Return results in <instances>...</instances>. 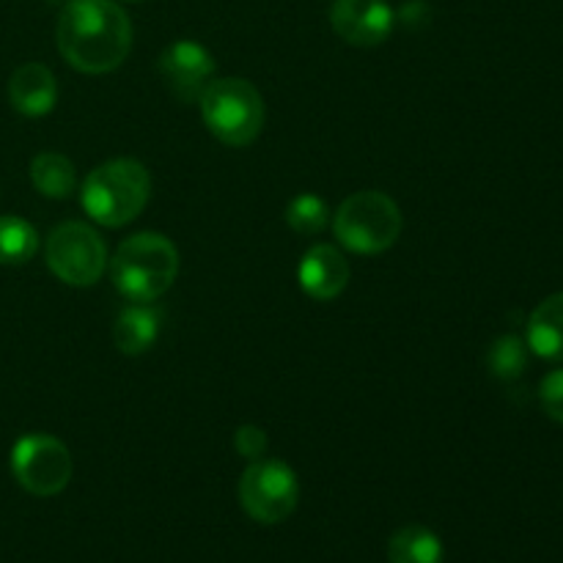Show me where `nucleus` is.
Here are the masks:
<instances>
[{
  "instance_id": "obj_1",
  "label": "nucleus",
  "mask_w": 563,
  "mask_h": 563,
  "mask_svg": "<svg viewBox=\"0 0 563 563\" xmlns=\"http://www.w3.org/2000/svg\"><path fill=\"white\" fill-rule=\"evenodd\" d=\"M55 42L71 69L108 75L132 49V22L113 0H69L58 16Z\"/></svg>"
},
{
  "instance_id": "obj_2",
  "label": "nucleus",
  "mask_w": 563,
  "mask_h": 563,
  "mask_svg": "<svg viewBox=\"0 0 563 563\" xmlns=\"http://www.w3.org/2000/svg\"><path fill=\"white\" fill-rule=\"evenodd\" d=\"M152 198V176L146 165L132 157L97 165L82 181L80 203L93 223L121 229L146 209Z\"/></svg>"
},
{
  "instance_id": "obj_3",
  "label": "nucleus",
  "mask_w": 563,
  "mask_h": 563,
  "mask_svg": "<svg viewBox=\"0 0 563 563\" xmlns=\"http://www.w3.org/2000/svg\"><path fill=\"white\" fill-rule=\"evenodd\" d=\"M179 273V251L168 236L143 231L119 245L110 262V278L130 302H154L174 286Z\"/></svg>"
},
{
  "instance_id": "obj_4",
  "label": "nucleus",
  "mask_w": 563,
  "mask_h": 563,
  "mask_svg": "<svg viewBox=\"0 0 563 563\" xmlns=\"http://www.w3.org/2000/svg\"><path fill=\"white\" fill-rule=\"evenodd\" d=\"M201 115L220 143L245 148L264 130V99L245 77H220L201 93Z\"/></svg>"
},
{
  "instance_id": "obj_5",
  "label": "nucleus",
  "mask_w": 563,
  "mask_h": 563,
  "mask_svg": "<svg viewBox=\"0 0 563 563\" xmlns=\"http://www.w3.org/2000/svg\"><path fill=\"white\" fill-rule=\"evenodd\" d=\"M341 245L357 256H377L396 245L401 234V209L379 190H361L346 198L333 214Z\"/></svg>"
},
{
  "instance_id": "obj_6",
  "label": "nucleus",
  "mask_w": 563,
  "mask_h": 563,
  "mask_svg": "<svg viewBox=\"0 0 563 563\" xmlns=\"http://www.w3.org/2000/svg\"><path fill=\"white\" fill-rule=\"evenodd\" d=\"M44 258L55 278L77 286V289H86L102 278L104 267H108V247L91 225L69 220L49 231Z\"/></svg>"
},
{
  "instance_id": "obj_7",
  "label": "nucleus",
  "mask_w": 563,
  "mask_h": 563,
  "mask_svg": "<svg viewBox=\"0 0 563 563\" xmlns=\"http://www.w3.org/2000/svg\"><path fill=\"white\" fill-rule=\"evenodd\" d=\"M240 504L262 526H278L300 504V482L280 460H256L240 478Z\"/></svg>"
},
{
  "instance_id": "obj_8",
  "label": "nucleus",
  "mask_w": 563,
  "mask_h": 563,
  "mask_svg": "<svg viewBox=\"0 0 563 563\" xmlns=\"http://www.w3.org/2000/svg\"><path fill=\"white\" fill-rule=\"evenodd\" d=\"M71 454L53 434H25L11 449V473L25 493L36 498L60 495L71 482Z\"/></svg>"
},
{
  "instance_id": "obj_9",
  "label": "nucleus",
  "mask_w": 563,
  "mask_h": 563,
  "mask_svg": "<svg viewBox=\"0 0 563 563\" xmlns=\"http://www.w3.org/2000/svg\"><path fill=\"white\" fill-rule=\"evenodd\" d=\"M159 75L176 99L196 102L201 99L203 88L212 82L214 58L203 44L192 42V38H179L159 55Z\"/></svg>"
},
{
  "instance_id": "obj_10",
  "label": "nucleus",
  "mask_w": 563,
  "mask_h": 563,
  "mask_svg": "<svg viewBox=\"0 0 563 563\" xmlns=\"http://www.w3.org/2000/svg\"><path fill=\"white\" fill-rule=\"evenodd\" d=\"M330 25L346 44L377 47L394 33L396 11L385 0H335Z\"/></svg>"
},
{
  "instance_id": "obj_11",
  "label": "nucleus",
  "mask_w": 563,
  "mask_h": 563,
  "mask_svg": "<svg viewBox=\"0 0 563 563\" xmlns=\"http://www.w3.org/2000/svg\"><path fill=\"white\" fill-rule=\"evenodd\" d=\"M297 280L308 297L319 302H330L350 284V264L344 253L333 245H313L297 267Z\"/></svg>"
},
{
  "instance_id": "obj_12",
  "label": "nucleus",
  "mask_w": 563,
  "mask_h": 563,
  "mask_svg": "<svg viewBox=\"0 0 563 563\" xmlns=\"http://www.w3.org/2000/svg\"><path fill=\"white\" fill-rule=\"evenodd\" d=\"M9 102L27 119H42L58 102V82L44 64H22L9 80Z\"/></svg>"
},
{
  "instance_id": "obj_13",
  "label": "nucleus",
  "mask_w": 563,
  "mask_h": 563,
  "mask_svg": "<svg viewBox=\"0 0 563 563\" xmlns=\"http://www.w3.org/2000/svg\"><path fill=\"white\" fill-rule=\"evenodd\" d=\"M159 328H163V317L152 302H132V306L121 308V313L115 317L113 341L119 352L135 357L157 344Z\"/></svg>"
},
{
  "instance_id": "obj_14",
  "label": "nucleus",
  "mask_w": 563,
  "mask_h": 563,
  "mask_svg": "<svg viewBox=\"0 0 563 563\" xmlns=\"http://www.w3.org/2000/svg\"><path fill=\"white\" fill-rule=\"evenodd\" d=\"M526 344L533 355L544 361H563V291L550 295L533 308L528 319Z\"/></svg>"
},
{
  "instance_id": "obj_15",
  "label": "nucleus",
  "mask_w": 563,
  "mask_h": 563,
  "mask_svg": "<svg viewBox=\"0 0 563 563\" xmlns=\"http://www.w3.org/2000/svg\"><path fill=\"white\" fill-rule=\"evenodd\" d=\"M390 563H443V542L427 526H405L388 539Z\"/></svg>"
},
{
  "instance_id": "obj_16",
  "label": "nucleus",
  "mask_w": 563,
  "mask_h": 563,
  "mask_svg": "<svg viewBox=\"0 0 563 563\" xmlns=\"http://www.w3.org/2000/svg\"><path fill=\"white\" fill-rule=\"evenodd\" d=\"M31 181L42 196L69 198L77 187L75 165L58 152H42L31 159Z\"/></svg>"
},
{
  "instance_id": "obj_17",
  "label": "nucleus",
  "mask_w": 563,
  "mask_h": 563,
  "mask_svg": "<svg viewBox=\"0 0 563 563\" xmlns=\"http://www.w3.org/2000/svg\"><path fill=\"white\" fill-rule=\"evenodd\" d=\"M38 247V234L27 220L16 218V214H5L0 218V264H27Z\"/></svg>"
},
{
  "instance_id": "obj_18",
  "label": "nucleus",
  "mask_w": 563,
  "mask_h": 563,
  "mask_svg": "<svg viewBox=\"0 0 563 563\" xmlns=\"http://www.w3.org/2000/svg\"><path fill=\"white\" fill-rule=\"evenodd\" d=\"M528 344L520 335H500L487 352V366L493 377L504 379V383H515L522 377L528 368Z\"/></svg>"
},
{
  "instance_id": "obj_19",
  "label": "nucleus",
  "mask_w": 563,
  "mask_h": 563,
  "mask_svg": "<svg viewBox=\"0 0 563 563\" xmlns=\"http://www.w3.org/2000/svg\"><path fill=\"white\" fill-rule=\"evenodd\" d=\"M328 201H322V198L313 196V192H300V196L291 198L289 207H286V223H289V229L295 231V234H319V231L328 225Z\"/></svg>"
},
{
  "instance_id": "obj_20",
  "label": "nucleus",
  "mask_w": 563,
  "mask_h": 563,
  "mask_svg": "<svg viewBox=\"0 0 563 563\" xmlns=\"http://www.w3.org/2000/svg\"><path fill=\"white\" fill-rule=\"evenodd\" d=\"M539 401L553 421L563 423V368H555L539 385Z\"/></svg>"
},
{
  "instance_id": "obj_21",
  "label": "nucleus",
  "mask_w": 563,
  "mask_h": 563,
  "mask_svg": "<svg viewBox=\"0 0 563 563\" xmlns=\"http://www.w3.org/2000/svg\"><path fill=\"white\" fill-rule=\"evenodd\" d=\"M234 449L251 462L262 460L267 454V434H264V429L245 423V427H240L234 432Z\"/></svg>"
},
{
  "instance_id": "obj_22",
  "label": "nucleus",
  "mask_w": 563,
  "mask_h": 563,
  "mask_svg": "<svg viewBox=\"0 0 563 563\" xmlns=\"http://www.w3.org/2000/svg\"><path fill=\"white\" fill-rule=\"evenodd\" d=\"M427 16H429V5L421 3V0H410V3L401 5V11L396 14V20L405 22L407 27H418L421 25V20L427 22Z\"/></svg>"
},
{
  "instance_id": "obj_23",
  "label": "nucleus",
  "mask_w": 563,
  "mask_h": 563,
  "mask_svg": "<svg viewBox=\"0 0 563 563\" xmlns=\"http://www.w3.org/2000/svg\"><path fill=\"white\" fill-rule=\"evenodd\" d=\"M132 3H135V0H132Z\"/></svg>"
}]
</instances>
